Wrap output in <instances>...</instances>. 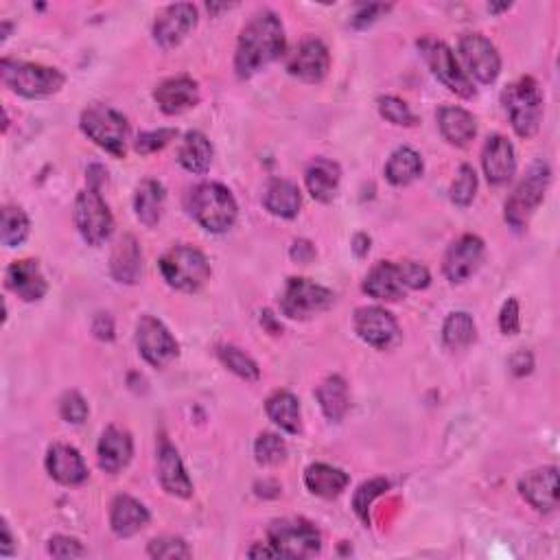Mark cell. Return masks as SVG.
Returning <instances> with one entry per match:
<instances>
[{
    "label": "cell",
    "instance_id": "f6af8a7d",
    "mask_svg": "<svg viewBox=\"0 0 560 560\" xmlns=\"http://www.w3.org/2000/svg\"><path fill=\"white\" fill-rule=\"evenodd\" d=\"M60 414L70 425H81L88 418V403L79 392H66L60 403Z\"/></svg>",
    "mask_w": 560,
    "mask_h": 560
},
{
    "label": "cell",
    "instance_id": "7402d4cb",
    "mask_svg": "<svg viewBox=\"0 0 560 560\" xmlns=\"http://www.w3.org/2000/svg\"><path fill=\"white\" fill-rule=\"evenodd\" d=\"M132 455H134V442L125 429L108 427L103 431L97 447V460L101 471L110 475L121 473L125 466L130 464Z\"/></svg>",
    "mask_w": 560,
    "mask_h": 560
},
{
    "label": "cell",
    "instance_id": "603a6c76",
    "mask_svg": "<svg viewBox=\"0 0 560 560\" xmlns=\"http://www.w3.org/2000/svg\"><path fill=\"white\" fill-rule=\"evenodd\" d=\"M46 471L55 482L64 486H79L88 480L86 462L75 447L53 445L46 453Z\"/></svg>",
    "mask_w": 560,
    "mask_h": 560
},
{
    "label": "cell",
    "instance_id": "7a4b0ae2",
    "mask_svg": "<svg viewBox=\"0 0 560 560\" xmlns=\"http://www.w3.org/2000/svg\"><path fill=\"white\" fill-rule=\"evenodd\" d=\"M191 215L208 232H226L237 221V202L232 193L217 182H206L193 189L189 200Z\"/></svg>",
    "mask_w": 560,
    "mask_h": 560
},
{
    "label": "cell",
    "instance_id": "4dcf8cb0",
    "mask_svg": "<svg viewBox=\"0 0 560 560\" xmlns=\"http://www.w3.org/2000/svg\"><path fill=\"white\" fill-rule=\"evenodd\" d=\"M165 200H167L165 186H162L158 180L140 182L134 197V210L140 224H145L147 228H154L162 217Z\"/></svg>",
    "mask_w": 560,
    "mask_h": 560
},
{
    "label": "cell",
    "instance_id": "bcb514c9",
    "mask_svg": "<svg viewBox=\"0 0 560 560\" xmlns=\"http://www.w3.org/2000/svg\"><path fill=\"white\" fill-rule=\"evenodd\" d=\"M175 136H178V132H175V130L145 132V134H140L138 140H136V151H138V154H143V156L156 154V151L165 149Z\"/></svg>",
    "mask_w": 560,
    "mask_h": 560
},
{
    "label": "cell",
    "instance_id": "52a82bcc",
    "mask_svg": "<svg viewBox=\"0 0 560 560\" xmlns=\"http://www.w3.org/2000/svg\"><path fill=\"white\" fill-rule=\"evenodd\" d=\"M267 543L278 558H309L320 552L322 539L315 525L305 519H280L267 530Z\"/></svg>",
    "mask_w": 560,
    "mask_h": 560
},
{
    "label": "cell",
    "instance_id": "ee69618b",
    "mask_svg": "<svg viewBox=\"0 0 560 560\" xmlns=\"http://www.w3.org/2000/svg\"><path fill=\"white\" fill-rule=\"evenodd\" d=\"M379 112H381L383 119L392 123V125H407V127H410V125L416 123V116L412 114L410 105H407L401 99H396V97H381L379 99Z\"/></svg>",
    "mask_w": 560,
    "mask_h": 560
},
{
    "label": "cell",
    "instance_id": "836d02e7",
    "mask_svg": "<svg viewBox=\"0 0 560 560\" xmlns=\"http://www.w3.org/2000/svg\"><path fill=\"white\" fill-rule=\"evenodd\" d=\"M315 396H318L324 416L333 420V423H340V420L346 416L350 401H348V385L342 377L333 375L329 379H324L318 385V390H315Z\"/></svg>",
    "mask_w": 560,
    "mask_h": 560
},
{
    "label": "cell",
    "instance_id": "30bf717a",
    "mask_svg": "<svg viewBox=\"0 0 560 560\" xmlns=\"http://www.w3.org/2000/svg\"><path fill=\"white\" fill-rule=\"evenodd\" d=\"M75 226L79 230L81 239H84L88 245H103L112 237L114 219L99 191L88 189L77 195Z\"/></svg>",
    "mask_w": 560,
    "mask_h": 560
},
{
    "label": "cell",
    "instance_id": "7dc6e473",
    "mask_svg": "<svg viewBox=\"0 0 560 560\" xmlns=\"http://www.w3.org/2000/svg\"><path fill=\"white\" fill-rule=\"evenodd\" d=\"M49 554L53 558H81L88 552L81 547L77 539H70V536H53L49 541Z\"/></svg>",
    "mask_w": 560,
    "mask_h": 560
},
{
    "label": "cell",
    "instance_id": "d590c367",
    "mask_svg": "<svg viewBox=\"0 0 560 560\" xmlns=\"http://www.w3.org/2000/svg\"><path fill=\"white\" fill-rule=\"evenodd\" d=\"M423 175V160L412 147H399L385 165V178L394 186H407Z\"/></svg>",
    "mask_w": 560,
    "mask_h": 560
},
{
    "label": "cell",
    "instance_id": "8992f818",
    "mask_svg": "<svg viewBox=\"0 0 560 560\" xmlns=\"http://www.w3.org/2000/svg\"><path fill=\"white\" fill-rule=\"evenodd\" d=\"M79 125L81 132H84L92 143L108 151V154L116 158L125 156L130 125H127V119L121 112L108 108V105H90V108L81 114Z\"/></svg>",
    "mask_w": 560,
    "mask_h": 560
},
{
    "label": "cell",
    "instance_id": "db71d44e",
    "mask_svg": "<svg viewBox=\"0 0 560 560\" xmlns=\"http://www.w3.org/2000/svg\"><path fill=\"white\" fill-rule=\"evenodd\" d=\"M315 256V248L309 241H296L294 248H291V259L298 263H309Z\"/></svg>",
    "mask_w": 560,
    "mask_h": 560
},
{
    "label": "cell",
    "instance_id": "f546056e",
    "mask_svg": "<svg viewBox=\"0 0 560 560\" xmlns=\"http://www.w3.org/2000/svg\"><path fill=\"white\" fill-rule=\"evenodd\" d=\"M263 204L274 217L294 219L300 213V206H302L300 189L289 180H272L265 189Z\"/></svg>",
    "mask_w": 560,
    "mask_h": 560
},
{
    "label": "cell",
    "instance_id": "ab89813d",
    "mask_svg": "<svg viewBox=\"0 0 560 560\" xmlns=\"http://www.w3.org/2000/svg\"><path fill=\"white\" fill-rule=\"evenodd\" d=\"M254 455H256V462L263 464V466H276L280 462H285L287 458V445L285 440L270 434V431H265L254 442Z\"/></svg>",
    "mask_w": 560,
    "mask_h": 560
},
{
    "label": "cell",
    "instance_id": "60d3db41",
    "mask_svg": "<svg viewBox=\"0 0 560 560\" xmlns=\"http://www.w3.org/2000/svg\"><path fill=\"white\" fill-rule=\"evenodd\" d=\"M477 193V175L471 165H462L458 171V178L451 184V202L462 208L469 206L475 200Z\"/></svg>",
    "mask_w": 560,
    "mask_h": 560
},
{
    "label": "cell",
    "instance_id": "3957f363",
    "mask_svg": "<svg viewBox=\"0 0 560 560\" xmlns=\"http://www.w3.org/2000/svg\"><path fill=\"white\" fill-rule=\"evenodd\" d=\"M504 108L510 116V123L521 138H532L541 127L543 119V92L532 77H521L510 84L504 95Z\"/></svg>",
    "mask_w": 560,
    "mask_h": 560
},
{
    "label": "cell",
    "instance_id": "83f0119b",
    "mask_svg": "<svg viewBox=\"0 0 560 560\" xmlns=\"http://www.w3.org/2000/svg\"><path fill=\"white\" fill-rule=\"evenodd\" d=\"M342 180V169L329 158H315L307 167L305 184L313 200L331 202Z\"/></svg>",
    "mask_w": 560,
    "mask_h": 560
},
{
    "label": "cell",
    "instance_id": "5bb4252c",
    "mask_svg": "<svg viewBox=\"0 0 560 560\" xmlns=\"http://www.w3.org/2000/svg\"><path fill=\"white\" fill-rule=\"evenodd\" d=\"M355 333L368 346L385 350L399 342V324L394 315L381 307H361L355 311Z\"/></svg>",
    "mask_w": 560,
    "mask_h": 560
},
{
    "label": "cell",
    "instance_id": "8fae6325",
    "mask_svg": "<svg viewBox=\"0 0 560 560\" xmlns=\"http://www.w3.org/2000/svg\"><path fill=\"white\" fill-rule=\"evenodd\" d=\"M418 49L423 51L431 73H434L438 77V81H442V84H445L451 92H455V95L462 99L475 97V88L471 84L469 75H466L460 68V62L455 60V53L445 42L425 38L418 42Z\"/></svg>",
    "mask_w": 560,
    "mask_h": 560
},
{
    "label": "cell",
    "instance_id": "f5cc1de1",
    "mask_svg": "<svg viewBox=\"0 0 560 560\" xmlns=\"http://www.w3.org/2000/svg\"><path fill=\"white\" fill-rule=\"evenodd\" d=\"M92 333H95L99 340L112 342L114 340V320L108 313H99L95 322H92Z\"/></svg>",
    "mask_w": 560,
    "mask_h": 560
},
{
    "label": "cell",
    "instance_id": "d6986e66",
    "mask_svg": "<svg viewBox=\"0 0 560 560\" xmlns=\"http://www.w3.org/2000/svg\"><path fill=\"white\" fill-rule=\"evenodd\" d=\"M158 477L162 488H165L169 495L180 499H189L193 495L191 477L184 469L178 449H175L169 440H162L158 447Z\"/></svg>",
    "mask_w": 560,
    "mask_h": 560
},
{
    "label": "cell",
    "instance_id": "7c38bea8",
    "mask_svg": "<svg viewBox=\"0 0 560 560\" xmlns=\"http://www.w3.org/2000/svg\"><path fill=\"white\" fill-rule=\"evenodd\" d=\"M136 344L140 355L154 368H165L178 359L180 346L169 329L154 315H143L136 324Z\"/></svg>",
    "mask_w": 560,
    "mask_h": 560
},
{
    "label": "cell",
    "instance_id": "4316f807",
    "mask_svg": "<svg viewBox=\"0 0 560 560\" xmlns=\"http://www.w3.org/2000/svg\"><path fill=\"white\" fill-rule=\"evenodd\" d=\"M110 272L116 283L136 285L140 274H143V254H140V245L132 235H125L112 252L110 259Z\"/></svg>",
    "mask_w": 560,
    "mask_h": 560
},
{
    "label": "cell",
    "instance_id": "c3c4849f",
    "mask_svg": "<svg viewBox=\"0 0 560 560\" xmlns=\"http://www.w3.org/2000/svg\"><path fill=\"white\" fill-rule=\"evenodd\" d=\"M499 329L504 335H517L521 329V311L519 302L515 298H510L499 313Z\"/></svg>",
    "mask_w": 560,
    "mask_h": 560
},
{
    "label": "cell",
    "instance_id": "f1b7e54d",
    "mask_svg": "<svg viewBox=\"0 0 560 560\" xmlns=\"http://www.w3.org/2000/svg\"><path fill=\"white\" fill-rule=\"evenodd\" d=\"M438 127L447 143H451L455 147L471 145V140L477 134L475 116L462 108H455V105H445V108H440Z\"/></svg>",
    "mask_w": 560,
    "mask_h": 560
},
{
    "label": "cell",
    "instance_id": "8d00e7d4",
    "mask_svg": "<svg viewBox=\"0 0 560 560\" xmlns=\"http://www.w3.org/2000/svg\"><path fill=\"white\" fill-rule=\"evenodd\" d=\"M475 337H477L475 320L464 311L451 313L445 320V326H442V342H445L449 350L469 348L475 342Z\"/></svg>",
    "mask_w": 560,
    "mask_h": 560
},
{
    "label": "cell",
    "instance_id": "2e32d148",
    "mask_svg": "<svg viewBox=\"0 0 560 560\" xmlns=\"http://www.w3.org/2000/svg\"><path fill=\"white\" fill-rule=\"evenodd\" d=\"M482 256L484 241L475 235H464L449 245L445 263H442V272H445L451 283H462V280L469 278L480 267Z\"/></svg>",
    "mask_w": 560,
    "mask_h": 560
},
{
    "label": "cell",
    "instance_id": "277c9868",
    "mask_svg": "<svg viewBox=\"0 0 560 560\" xmlns=\"http://www.w3.org/2000/svg\"><path fill=\"white\" fill-rule=\"evenodd\" d=\"M0 75H3L5 86L27 99H42L60 92L66 77L57 68L42 64H27L3 60L0 64Z\"/></svg>",
    "mask_w": 560,
    "mask_h": 560
},
{
    "label": "cell",
    "instance_id": "9f6ffc18",
    "mask_svg": "<svg viewBox=\"0 0 560 560\" xmlns=\"http://www.w3.org/2000/svg\"><path fill=\"white\" fill-rule=\"evenodd\" d=\"M353 243H355V245H353V250H355L357 256H366V254H368V250H370V237H366V235H357Z\"/></svg>",
    "mask_w": 560,
    "mask_h": 560
},
{
    "label": "cell",
    "instance_id": "11a10c76",
    "mask_svg": "<svg viewBox=\"0 0 560 560\" xmlns=\"http://www.w3.org/2000/svg\"><path fill=\"white\" fill-rule=\"evenodd\" d=\"M0 532H3V543H0V554H3V556H11V554H14V536H11V530H9L7 521H3V525H0Z\"/></svg>",
    "mask_w": 560,
    "mask_h": 560
},
{
    "label": "cell",
    "instance_id": "5b68a950",
    "mask_svg": "<svg viewBox=\"0 0 560 560\" xmlns=\"http://www.w3.org/2000/svg\"><path fill=\"white\" fill-rule=\"evenodd\" d=\"M160 274L167 285L193 294L210 280V265L206 256L191 245H175L160 259Z\"/></svg>",
    "mask_w": 560,
    "mask_h": 560
},
{
    "label": "cell",
    "instance_id": "1f68e13d",
    "mask_svg": "<svg viewBox=\"0 0 560 560\" xmlns=\"http://www.w3.org/2000/svg\"><path fill=\"white\" fill-rule=\"evenodd\" d=\"M348 482H350V477L342 469H335V466H329V464H311L305 471L307 488L313 495L324 497V499L340 497L346 490Z\"/></svg>",
    "mask_w": 560,
    "mask_h": 560
},
{
    "label": "cell",
    "instance_id": "6da1fadb",
    "mask_svg": "<svg viewBox=\"0 0 560 560\" xmlns=\"http://www.w3.org/2000/svg\"><path fill=\"white\" fill-rule=\"evenodd\" d=\"M285 53V29L274 11H261L243 27L237 44L235 70L241 79H250L263 66Z\"/></svg>",
    "mask_w": 560,
    "mask_h": 560
},
{
    "label": "cell",
    "instance_id": "816d5d0a",
    "mask_svg": "<svg viewBox=\"0 0 560 560\" xmlns=\"http://www.w3.org/2000/svg\"><path fill=\"white\" fill-rule=\"evenodd\" d=\"M508 366L512 370V375L525 377V375H530L532 368H534V357L528 353V350H517V353L510 357Z\"/></svg>",
    "mask_w": 560,
    "mask_h": 560
},
{
    "label": "cell",
    "instance_id": "cb8c5ba5",
    "mask_svg": "<svg viewBox=\"0 0 560 560\" xmlns=\"http://www.w3.org/2000/svg\"><path fill=\"white\" fill-rule=\"evenodd\" d=\"M364 291L375 300L383 302H396L405 296L407 285L403 278L401 263H379L370 270V274L364 280Z\"/></svg>",
    "mask_w": 560,
    "mask_h": 560
},
{
    "label": "cell",
    "instance_id": "e575fe53",
    "mask_svg": "<svg viewBox=\"0 0 560 560\" xmlns=\"http://www.w3.org/2000/svg\"><path fill=\"white\" fill-rule=\"evenodd\" d=\"M178 160L189 173L202 175L210 169V162H213V145H210V140L202 132H189L184 136Z\"/></svg>",
    "mask_w": 560,
    "mask_h": 560
},
{
    "label": "cell",
    "instance_id": "681fc988",
    "mask_svg": "<svg viewBox=\"0 0 560 560\" xmlns=\"http://www.w3.org/2000/svg\"><path fill=\"white\" fill-rule=\"evenodd\" d=\"M401 270H403V278H405V285L407 289H425L431 283V276L429 270L425 265L420 263H401Z\"/></svg>",
    "mask_w": 560,
    "mask_h": 560
},
{
    "label": "cell",
    "instance_id": "7bdbcfd3",
    "mask_svg": "<svg viewBox=\"0 0 560 560\" xmlns=\"http://www.w3.org/2000/svg\"><path fill=\"white\" fill-rule=\"evenodd\" d=\"M390 482L388 480H381V477H377V480H370L366 484H361L357 488V493L353 497V508L357 512V517L364 521V523H370V517H368V510L372 506V501H375L379 495H383L385 490H388Z\"/></svg>",
    "mask_w": 560,
    "mask_h": 560
},
{
    "label": "cell",
    "instance_id": "484cf974",
    "mask_svg": "<svg viewBox=\"0 0 560 560\" xmlns=\"http://www.w3.org/2000/svg\"><path fill=\"white\" fill-rule=\"evenodd\" d=\"M149 523V510L130 495H119L110 506V528L121 539H130Z\"/></svg>",
    "mask_w": 560,
    "mask_h": 560
},
{
    "label": "cell",
    "instance_id": "d6a6232c",
    "mask_svg": "<svg viewBox=\"0 0 560 560\" xmlns=\"http://www.w3.org/2000/svg\"><path fill=\"white\" fill-rule=\"evenodd\" d=\"M265 412L270 416L274 425H278L287 434H300L302 418H300V403L291 392L276 390L265 403Z\"/></svg>",
    "mask_w": 560,
    "mask_h": 560
},
{
    "label": "cell",
    "instance_id": "74e56055",
    "mask_svg": "<svg viewBox=\"0 0 560 560\" xmlns=\"http://www.w3.org/2000/svg\"><path fill=\"white\" fill-rule=\"evenodd\" d=\"M29 217L22 213L20 208L7 206L3 210V230H0V239H3V245L7 248H16V245L25 243V239L29 237Z\"/></svg>",
    "mask_w": 560,
    "mask_h": 560
},
{
    "label": "cell",
    "instance_id": "44dd1931",
    "mask_svg": "<svg viewBox=\"0 0 560 560\" xmlns=\"http://www.w3.org/2000/svg\"><path fill=\"white\" fill-rule=\"evenodd\" d=\"M154 99L165 114H182L200 103V88L191 77H171L154 90Z\"/></svg>",
    "mask_w": 560,
    "mask_h": 560
},
{
    "label": "cell",
    "instance_id": "9c48e42d",
    "mask_svg": "<svg viewBox=\"0 0 560 560\" xmlns=\"http://www.w3.org/2000/svg\"><path fill=\"white\" fill-rule=\"evenodd\" d=\"M333 291L309 278H289L280 296V311L291 320H309L333 305Z\"/></svg>",
    "mask_w": 560,
    "mask_h": 560
},
{
    "label": "cell",
    "instance_id": "f35d334b",
    "mask_svg": "<svg viewBox=\"0 0 560 560\" xmlns=\"http://www.w3.org/2000/svg\"><path fill=\"white\" fill-rule=\"evenodd\" d=\"M219 359L230 372H235L237 377H241L245 381H259V377H261V370H259V366H256V361L235 346H221Z\"/></svg>",
    "mask_w": 560,
    "mask_h": 560
},
{
    "label": "cell",
    "instance_id": "f907efd6",
    "mask_svg": "<svg viewBox=\"0 0 560 560\" xmlns=\"http://www.w3.org/2000/svg\"><path fill=\"white\" fill-rule=\"evenodd\" d=\"M390 5H359L357 14L353 16V27L355 29H364L368 25H372L381 14H388Z\"/></svg>",
    "mask_w": 560,
    "mask_h": 560
},
{
    "label": "cell",
    "instance_id": "b9f144b4",
    "mask_svg": "<svg viewBox=\"0 0 560 560\" xmlns=\"http://www.w3.org/2000/svg\"><path fill=\"white\" fill-rule=\"evenodd\" d=\"M147 554L151 558H162V560H180V558H191V547L186 541L178 539V536H160L154 539L147 547Z\"/></svg>",
    "mask_w": 560,
    "mask_h": 560
},
{
    "label": "cell",
    "instance_id": "e0dca14e",
    "mask_svg": "<svg viewBox=\"0 0 560 560\" xmlns=\"http://www.w3.org/2000/svg\"><path fill=\"white\" fill-rule=\"evenodd\" d=\"M197 25V9L189 3L169 5L158 16L154 25V40L162 49H173L178 46L186 35H189Z\"/></svg>",
    "mask_w": 560,
    "mask_h": 560
},
{
    "label": "cell",
    "instance_id": "d4e9b609",
    "mask_svg": "<svg viewBox=\"0 0 560 560\" xmlns=\"http://www.w3.org/2000/svg\"><path fill=\"white\" fill-rule=\"evenodd\" d=\"M5 278H7V287L25 302H35V300L44 298L46 289H49L38 261H33V259L11 263L7 267Z\"/></svg>",
    "mask_w": 560,
    "mask_h": 560
},
{
    "label": "cell",
    "instance_id": "ba28073f",
    "mask_svg": "<svg viewBox=\"0 0 560 560\" xmlns=\"http://www.w3.org/2000/svg\"><path fill=\"white\" fill-rule=\"evenodd\" d=\"M552 171L545 162H536V165L528 171V175L519 182V186L506 202V221L512 228H525L532 215L536 213V208L541 206L545 200V191L550 186Z\"/></svg>",
    "mask_w": 560,
    "mask_h": 560
},
{
    "label": "cell",
    "instance_id": "4fadbf2b",
    "mask_svg": "<svg viewBox=\"0 0 560 560\" xmlns=\"http://www.w3.org/2000/svg\"><path fill=\"white\" fill-rule=\"evenodd\" d=\"M462 60L469 68V73L482 81V84H493L501 73V57L495 49V44L486 40L480 33L462 35L460 40Z\"/></svg>",
    "mask_w": 560,
    "mask_h": 560
},
{
    "label": "cell",
    "instance_id": "ac0fdd59",
    "mask_svg": "<svg viewBox=\"0 0 560 560\" xmlns=\"http://www.w3.org/2000/svg\"><path fill=\"white\" fill-rule=\"evenodd\" d=\"M523 499L539 512H552L558 506V471L556 466H545L528 473L519 482Z\"/></svg>",
    "mask_w": 560,
    "mask_h": 560
},
{
    "label": "cell",
    "instance_id": "ffe728a7",
    "mask_svg": "<svg viewBox=\"0 0 560 560\" xmlns=\"http://www.w3.org/2000/svg\"><path fill=\"white\" fill-rule=\"evenodd\" d=\"M482 165L486 180L495 186H501L512 180V175L517 171V158L515 147L508 143L504 136H490L482 151Z\"/></svg>",
    "mask_w": 560,
    "mask_h": 560
},
{
    "label": "cell",
    "instance_id": "9a60e30c",
    "mask_svg": "<svg viewBox=\"0 0 560 560\" xmlns=\"http://www.w3.org/2000/svg\"><path fill=\"white\" fill-rule=\"evenodd\" d=\"M329 68L331 55L320 40H305L287 62L289 75L307 81V84H320L329 75Z\"/></svg>",
    "mask_w": 560,
    "mask_h": 560
}]
</instances>
